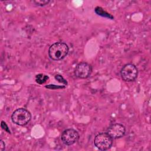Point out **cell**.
I'll return each instance as SVG.
<instances>
[{"instance_id": "6da1fadb", "label": "cell", "mask_w": 151, "mask_h": 151, "mask_svg": "<svg viewBox=\"0 0 151 151\" xmlns=\"http://www.w3.org/2000/svg\"><path fill=\"white\" fill-rule=\"evenodd\" d=\"M68 50V47L65 42L62 41L56 42L50 47L48 55L52 60L60 61L66 57Z\"/></svg>"}, {"instance_id": "7a4b0ae2", "label": "cell", "mask_w": 151, "mask_h": 151, "mask_svg": "<svg viewBox=\"0 0 151 151\" xmlns=\"http://www.w3.org/2000/svg\"><path fill=\"white\" fill-rule=\"evenodd\" d=\"M31 119V113L24 108L17 109L11 115V120L12 122L19 126L26 125Z\"/></svg>"}, {"instance_id": "3957f363", "label": "cell", "mask_w": 151, "mask_h": 151, "mask_svg": "<svg viewBox=\"0 0 151 151\" xmlns=\"http://www.w3.org/2000/svg\"><path fill=\"white\" fill-rule=\"evenodd\" d=\"M113 139L107 133H100L94 139V146L100 150H106L111 147Z\"/></svg>"}, {"instance_id": "277c9868", "label": "cell", "mask_w": 151, "mask_h": 151, "mask_svg": "<svg viewBox=\"0 0 151 151\" xmlns=\"http://www.w3.org/2000/svg\"><path fill=\"white\" fill-rule=\"evenodd\" d=\"M137 68L133 64H127L124 65L120 71L122 78L127 82L134 81L137 78Z\"/></svg>"}, {"instance_id": "5b68a950", "label": "cell", "mask_w": 151, "mask_h": 151, "mask_svg": "<svg viewBox=\"0 0 151 151\" xmlns=\"http://www.w3.org/2000/svg\"><path fill=\"white\" fill-rule=\"evenodd\" d=\"M79 137L78 133L73 129H67L64 130L61 135L62 142L67 146L74 144L78 140Z\"/></svg>"}, {"instance_id": "8992f818", "label": "cell", "mask_w": 151, "mask_h": 151, "mask_svg": "<svg viewBox=\"0 0 151 151\" xmlns=\"http://www.w3.org/2000/svg\"><path fill=\"white\" fill-rule=\"evenodd\" d=\"M92 71V67L91 65L86 62H81L77 65L74 70L75 76L81 79L88 78Z\"/></svg>"}, {"instance_id": "52a82bcc", "label": "cell", "mask_w": 151, "mask_h": 151, "mask_svg": "<svg viewBox=\"0 0 151 151\" xmlns=\"http://www.w3.org/2000/svg\"><path fill=\"white\" fill-rule=\"evenodd\" d=\"M107 133L113 139H116L120 138L124 135L126 133V128L122 124L115 123L110 126Z\"/></svg>"}, {"instance_id": "ba28073f", "label": "cell", "mask_w": 151, "mask_h": 151, "mask_svg": "<svg viewBox=\"0 0 151 151\" xmlns=\"http://www.w3.org/2000/svg\"><path fill=\"white\" fill-rule=\"evenodd\" d=\"M48 79V77L47 75H45L43 74H39L37 75L35 77L36 82L40 84H44L45 82L47 81Z\"/></svg>"}, {"instance_id": "9c48e42d", "label": "cell", "mask_w": 151, "mask_h": 151, "mask_svg": "<svg viewBox=\"0 0 151 151\" xmlns=\"http://www.w3.org/2000/svg\"><path fill=\"white\" fill-rule=\"evenodd\" d=\"M50 1L49 0H36L34 1V2L38 6H44L49 4Z\"/></svg>"}, {"instance_id": "30bf717a", "label": "cell", "mask_w": 151, "mask_h": 151, "mask_svg": "<svg viewBox=\"0 0 151 151\" xmlns=\"http://www.w3.org/2000/svg\"><path fill=\"white\" fill-rule=\"evenodd\" d=\"M55 78L56 80H57L60 83H64V84H67V81L66 80L60 75H56L55 76Z\"/></svg>"}, {"instance_id": "8fae6325", "label": "cell", "mask_w": 151, "mask_h": 151, "mask_svg": "<svg viewBox=\"0 0 151 151\" xmlns=\"http://www.w3.org/2000/svg\"><path fill=\"white\" fill-rule=\"evenodd\" d=\"M1 127H2V129H4L5 131L9 133H11L10 130H9V128H8L7 124L5 123V122H4V121H2V122H1Z\"/></svg>"}, {"instance_id": "7c38bea8", "label": "cell", "mask_w": 151, "mask_h": 151, "mask_svg": "<svg viewBox=\"0 0 151 151\" xmlns=\"http://www.w3.org/2000/svg\"><path fill=\"white\" fill-rule=\"evenodd\" d=\"M5 149V144L4 141L1 140L0 142V151H4Z\"/></svg>"}]
</instances>
